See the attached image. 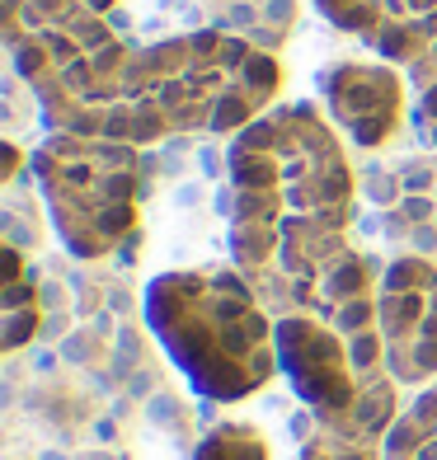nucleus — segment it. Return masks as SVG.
<instances>
[{"instance_id": "f257e3e1", "label": "nucleus", "mask_w": 437, "mask_h": 460, "mask_svg": "<svg viewBox=\"0 0 437 460\" xmlns=\"http://www.w3.org/2000/svg\"><path fill=\"white\" fill-rule=\"evenodd\" d=\"M231 263L273 315H325L377 273L348 240L352 170L316 103H282L231 137Z\"/></svg>"}, {"instance_id": "f03ea898", "label": "nucleus", "mask_w": 437, "mask_h": 460, "mask_svg": "<svg viewBox=\"0 0 437 460\" xmlns=\"http://www.w3.org/2000/svg\"><path fill=\"white\" fill-rule=\"evenodd\" d=\"M282 90V66L231 33H179L151 48H132L122 71L99 94L52 118V132L109 137L128 146H151L170 137H236Z\"/></svg>"}, {"instance_id": "7ed1b4c3", "label": "nucleus", "mask_w": 437, "mask_h": 460, "mask_svg": "<svg viewBox=\"0 0 437 460\" xmlns=\"http://www.w3.org/2000/svg\"><path fill=\"white\" fill-rule=\"evenodd\" d=\"M146 324L207 400L236 404L282 371L278 315L240 268H179L146 287Z\"/></svg>"}, {"instance_id": "20e7f679", "label": "nucleus", "mask_w": 437, "mask_h": 460, "mask_svg": "<svg viewBox=\"0 0 437 460\" xmlns=\"http://www.w3.org/2000/svg\"><path fill=\"white\" fill-rule=\"evenodd\" d=\"M377 287L348 296L334 315H278V362L310 423L367 442H386L400 418V381L390 376Z\"/></svg>"}, {"instance_id": "39448f33", "label": "nucleus", "mask_w": 437, "mask_h": 460, "mask_svg": "<svg viewBox=\"0 0 437 460\" xmlns=\"http://www.w3.org/2000/svg\"><path fill=\"white\" fill-rule=\"evenodd\" d=\"M33 179L43 188L48 217L76 259L113 254L137 230L141 146L52 132L33 151Z\"/></svg>"}, {"instance_id": "423d86ee", "label": "nucleus", "mask_w": 437, "mask_h": 460, "mask_svg": "<svg viewBox=\"0 0 437 460\" xmlns=\"http://www.w3.org/2000/svg\"><path fill=\"white\" fill-rule=\"evenodd\" d=\"M0 38L48 122L99 94L132 52L90 0H0Z\"/></svg>"}, {"instance_id": "0eeeda50", "label": "nucleus", "mask_w": 437, "mask_h": 460, "mask_svg": "<svg viewBox=\"0 0 437 460\" xmlns=\"http://www.w3.org/2000/svg\"><path fill=\"white\" fill-rule=\"evenodd\" d=\"M377 320L390 376L400 385L437 381V268L428 259H395L381 273Z\"/></svg>"}, {"instance_id": "6e6552de", "label": "nucleus", "mask_w": 437, "mask_h": 460, "mask_svg": "<svg viewBox=\"0 0 437 460\" xmlns=\"http://www.w3.org/2000/svg\"><path fill=\"white\" fill-rule=\"evenodd\" d=\"M405 75L390 61H339L325 75V109L329 122L352 146H386L405 122Z\"/></svg>"}, {"instance_id": "1a4fd4ad", "label": "nucleus", "mask_w": 437, "mask_h": 460, "mask_svg": "<svg viewBox=\"0 0 437 460\" xmlns=\"http://www.w3.org/2000/svg\"><path fill=\"white\" fill-rule=\"evenodd\" d=\"M310 5L390 66L414 71L419 61L437 57V0H310Z\"/></svg>"}, {"instance_id": "9d476101", "label": "nucleus", "mask_w": 437, "mask_h": 460, "mask_svg": "<svg viewBox=\"0 0 437 460\" xmlns=\"http://www.w3.org/2000/svg\"><path fill=\"white\" fill-rule=\"evenodd\" d=\"M0 320H5V333H0V348L5 352H19L38 324H43V305H38V282L29 278L19 249L10 244L5 249V287H0Z\"/></svg>"}, {"instance_id": "9b49d317", "label": "nucleus", "mask_w": 437, "mask_h": 460, "mask_svg": "<svg viewBox=\"0 0 437 460\" xmlns=\"http://www.w3.org/2000/svg\"><path fill=\"white\" fill-rule=\"evenodd\" d=\"M386 460H437V381L424 385L419 400L390 423Z\"/></svg>"}, {"instance_id": "f8f14e48", "label": "nucleus", "mask_w": 437, "mask_h": 460, "mask_svg": "<svg viewBox=\"0 0 437 460\" xmlns=\"http://www.w3.org/2000/svg\"><path fill=\"white\" fill-rule=\"evenodd\" d=\"M297 460H386V442H367V437H348L334 428L306 423Z\"/></svg>"}, {"instance_id": "ddd939ff", "label": "nucleus", "mask_w": 437, "mask_h": 460, "mask_svg": "<svg viewBox=\"0 0 437 460\" xmlns=\"http://www.w3.org/2000/svg\"><path fill=\"white\" fill-rule=\"evenodd\" d=\"M193 460H268V437L254 423H221L202 437Z\"/></svg>"}, {"instance_id": "4468645a", "label": "nucleus", "mask_w": 437, "mask_h": 460, "mask_svg": "<svg viewBox=\"0 0 437 460\" xmlns=\"http://www.w3.org/2000/svg\"><path fill=\"white\" fill-rule=\"evenodd\" d=\"M405 75H409V85H414V113H419V128L437 146V57L419 61V66L405 71Z\"/></svg>"}, {"instance_id": "2eb2a0df", "label": "nucleus", "mask_w": 437, "mask_h": 460, "mask_svg": "<svg viewBox=\"0 0 437 460\" xmlns=\"http://www.w3.org/2000/svg\"><path fill=\"white\" fill-rule=\"evenodd\" d=\"M90 5H94V10L103 14V10H113V5H118V0H90Z\"/></svg>"}]
</instances>
